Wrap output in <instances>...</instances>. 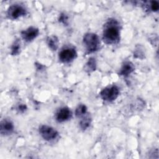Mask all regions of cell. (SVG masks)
I'll list each match as a JSON object with an SVG mask.
<instances>
[{
	"instance_id": "14",
	"label": "cell",
	"mask_w": 159,
	"mask_h": 159,
	"mask_svg": "<svg viewBox=\"0 0 159 159\" xmlns=\"http://www.w3.org/2000/svg\"><path fill=\"white\" fill-rule=\"evenodd\" d=\"M87 111V107L84 104H80L76 109L75 115L76 117H80L84 116Z\"/></svg>"
},
{
	"instance_id": "15",
	"label": "cell",
	"mask_w": 159,
	"mask_h": 159,
	"mask_svg": "<svg viewBox=\"0 0 159 159\" xmlns=\"http://www.w3.org/2000/svg\"><path fill=\"white\" fill-rule=\"evenodd\" d=\"M91 118L89 116L84 117L80 122V126L81 129L86 130L91 124Z\"/></svg>"
},
{
	"instance_id": "6",
	"label": "cell",
	"mask_w": 159,
	"mask_h": 159,
	"mask_svg": "<svg viewBox=\"0 0 159 159\" xmlns=\"http://www.w3.org/2000/svg\"><path fill=\"white\" fill-rule=\"evenodd\" d=\"M76 56V52L73 48H66L63 49L59 53V59L63 63H68L73 61Z\"/></svg>"
},
{
	"instance_id": "7",
	"label": "cell",
	"mask_w": 159,
	"mask_h": 159,
	"mask_svg": "<svg viewBox=\"0 0 159 159\" xmlns=\"http://www.w3.org/2000/svg\"><path fill=\"white\" fill-rule=\"evenodd\" d=\"M39 33V30L37 28L34 27H30L21 32V36L24 40L27 42H30L37 37Z\"/></svg>"
},
{
	"instance_id": "9",
	"label": "cell",
	"mask_w": 159,
	"mask_h": 159,
	"mask_svg": "<svg viewBox=\"0 0 159 159\" xmlns=\"http://www.w3.org/2000/svg\"><path fill=\"white\" fill-rule=\"evenodd\" d=\"M14 130L13 123L8 119H4L1 122V134L3 135H10Z\"/></svg>"
},
{
	"instance_id": "19",
	"label": "cell",
	"mask_w": 159,
	"mask_h": 159,
	"mask_svg": "<svg viewBox=\"0 0 159 159\" xmlns=\"http://www.w3.org/2000/svg\"><path fill=\"white\" fill-rule=\"evenodd\" d=\"M18 109L20 111V112H24L26 109V106L24 104H20L19 106L18 107Z\"/></svg>"
},
{
	"instance_id": "12",
	"label": "cell",
	"mask_w": 159,
	"mask_h": 159,
	"mask_svg": "<svg viewBox=\"0 0 159 159\" xmlns=\"http://www.w3.org/2000/svg\"><path fill=\"white\" fill-rule=\"evenodd\" d=\"M47 45L52 50H56L58 46V39L56 36L48 37L47 39Z\"/></svg>"
},
{
	"instance_id": "4",
	"label": "cell",
	"mask_w": 159,
	"mask_h": 159,
	"mask_svg": "<svg viewBox=\"0 0 159 159\" xmlns=\"http://www.w3.org/2000/svg\"><path fill=\"white\" fill-rule=\"evenodd\" d=\"M25 9L19 4H14L11 6L7 11V16L11 19H17L25 15Z\"/></svg>"
},
{
	"instance_id": "16",
	"label": "cell",
	"mask_w": 159,
	"mask_h": 159,
	"mask_svg": "<svg viewBox=\"0 0 159 159\" xmlns=\"http://www.w3.org/2000/svg\"><path fill=\"white\" fill-rule=\"evenodd\" d=\"M150 8L153 12H157L159 9V3L157 1H152L150 4Z\"/></svg>"
},
{
	"instance_id": "11",
	"label": "cell",
	"mask_w": 159,
	"mask_h": 159,
	"mask_svg": "<svg viewBox=\"0 0 159 159\" xmlns=\"http://www.w3.org/2000/svg\"><path fill=\"white\" fill-rule=\"evenodd\" d=\"M84 71L88 73L93 72L96 69V62L94 58H90L84 65Z\"/></svg>"
},
{
	"instance_id": "8",
	"label": "cell",
	"mask_w": 159,
	"mask_h": 159,
	"mask_svg": "<svg viewBox=\"0 0 159 159\" xmlns=\"http://www.w3.org/2000/svg\"><path fill=\"white\" fill-rule=\"evenodd\" d=\"M71 111L67 107H63L60 109L56 114V119L59 122H65L70 119L71 117Z\"/></svg>"
},
{
	"instance_id": "13",
	"label": "cell",
	"mask_w": 159,
	"mask_h": 159,
	"mask_svg": "<svg viewBox=\"0 0 159 159\" xmlns=\"http://www.w3.org/2000/svg\"><path fill=\"white\" fill-rule=\"evenodd\" d=\"M20 42L19 39H17L13 43L11 47V55H17L20 53Z\"/></svg>"
},
{
	"instance_id": "1",
	"label": "cell",
	"mask_w": 159,
	"mask_h": 159,
	"mask_svg": "<svg viewBox=\"0 0 159 159\" xmlns=\"http://www.w3.org/2000/svg\"><path fill=\"white\" fill-rule=\"evenodd\" d=\"M120 39V25L114 19H109L104 24L102 40L107 44H115Z\"/></svg>"
},
{
	"instance_id": "5",
	"label": "cell",
	"mask_w": 159,
	"mask_h": 159,
	"mask_svg": "<svg viewBox=\"0 0 159 159\" xmlns=\"http://www.w3.org/2000/svg\"><path fill=\"white\" fill-rule=\"evenodd\" d=\"M39 133L42 138L47 141L55 139L58 134L54 128L46 125H43L39 128Z\"/></svg>"
},
{
	"instance_id": "10",
	"label": "cell",
	"mask_w": 159,
	"mask_h": 159,
	"mask_svg": "<svg viewBox=\"0 0 159 159\" xmlns=\"http://www.w3.org/2000/svg\"><path fill=\"white\" fill-rule=\"evenodd\" d=\"M135 66L131 61H125L119 71V75L124 76H127L134 71Z\"/></svg>"
},
{
	"instance_id": "3",
	"label": "cell",
	"mask_w": 159,
	"mask_h": 159,
	"mask_svg": "<svg viewBox=\"0 0 159 159\" xmlns=\"http://www.w3.org/2000/svg\"><path fill=\"white\" fill-rule=\"evenodd\" d=\"M119 94V88L116 85H112L103 89L100 93V96L106 101H112L118 97Z\"/></svg>"
},
{
	"instance_id": "17",
	"label": "cell",
	"mask_w": 159,
	"mask_h": 159,
	"mask_svg": "<svg viewBox=\"0 0 159 159\" xmlns=\"http://www.w3.org/2000/svg\"><path fill=\"white\" fill-rule=\"evenodd\" d=\"M136 58H143V50L140 48V47H139V48L137 49H136L134 55Z\"/></svg>"
},
{
	"instance_id": "18",
	"label": "cell",
	"mask_w": 159,
	"mask_h": 159,
	"mask_svg": "<svg viewBox=\"0 0 159 159\" xmlns=\"http://www.w3.org/2000/svg\"><path fill=\"white\" fill-rule=\"evenodd\" d=\"M68 17L65 14H61L59 17V22L63 23V24H67Z\"/></svg>"
},
{
	"instance_id": "2",
	"label": "cell",
	"mask_w": 159,
	"mask_h": 159,
	"mask_svg": "<svg viewBox=\"0 0 159 159\" xmlns=\"http://www.w3.org/2000/svg\"><path fill=\"white\" fill-rule=\"evenodd\" d=\"M83 43L88 53L96 52L99 47L98 36L94 33H86L83 37Z\"/></svg>"
}]
</instances>
